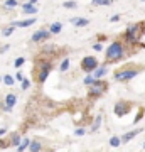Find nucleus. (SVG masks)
<instances>
[{
    "label": "nucleus",
    "mask_w": 145,
    "mask_h": 152,
    "mask_svg": "<svg viewBox=\"0 0 145 152\" xmlns=\"http://www.w3.org/2000/svg\"><path fill=\"white\" fill-rule=\"evenodd\" d=\"M120 144H122V142H120V137H115V135H113L111 139H110V145H111V147H118Z\"/></svg>",
    "instance_id": "aec40b11"
},
{
    "label": "nucleus",
    "mask_w": 145,
    "mask_h": 152,
    "mask_svg": "<svg viewBox=\"0 0 145 152\" xmlns=\"http://www.w3.org/2000/svg\"><path fill=\"white\" fill-rule=\"evenodd\" d=\"M14 29H15V27H14V26H9V27H7V29H4V31H2V34H4V36H5V37H7V36H10V34L14 32Z\"/></svg>",
    "instance_id": "412c9836"
},
{
    "label": "nucleus",
    "mask_w": 145,
    "mask_h": 152,
    "mask_svg": "<svg viewBox=\"0 0 145 152\" xmlns=\"http://www.w3.org/2000/svg\"><path fill=\"white\" fill-rule=\"evenodd\" d=\"M29 142H31L29 139H24V140H20V142H19V145H17V147H19L17 151H19V152H24V151L27 149V145H29Z\"/></svg>",
    "instance_id": "f3484780"
},
{
    "label": "nucleus",
    "mask_w": 145,
    "mask_h": 152,
    "mask_svg": "<svg viewBox=\"0 0 145 152\" xmlns=\"http://www.w3.org/2000/svg\"><path fill=\"white\" fill-rule=\"evenodd\" d=\"M144 149H145V144H144Z\"/></svg>",
    "instance_id": "c9c22d12"
},
{
    "label": "nucleus",
    "mask_w": 145,
    "mask_h": 152,
    "mask_svg": "<svg viewBox=\"0 0 145 152\" xmlns=\"http://www.w3.org/2000/svg\"><path fill=\"white\" fill-rule=\"evenodd\" d=\"M71 24L76 26V27H83V26H88L90 20L88 19H78V17H74V19H71Z\"/></svg>",
    "instance_id": "f8f14e48"
},
{
    "label": "nucleus",
    "mask_w": 145,
    "mask_h": 152,
    "mask_svg": "<svg viewBox=\"0 0 145 152\" xmlns=\"http://www.w3.org/2000/svg\"><path fill=\"white\" fill-rule=\"evenodd\" d=\"M105 90H106V85H105V83L95 81L93 83V86H91V90H90V95H91V96H98V95H101Z\"/></svg>",
    "instance_id": "423d86ee"
},
{
    "label": "nucleus",
    "mask_w": 145,
    "mask_h": 152,
    "mask_svg": "<svg viewBox=\"0 0 145 152\" xmlns=\"http://www.w3.org/2000/svg\"><path fill=\"white\" fill-rule=\"evenodd\" d=\"M29 86H31V81H29V80H22V88H24V90H27Z\"/></svg>",
    "instance_id": "c85d7f7f"
},
{
    "label": "nucleus",
    "mask_w": 145,
    "mask_h": 152,
    "mask_svg": "<svg viewBox=\"0 0 145 152\" xmlns=\"http://www.w3.org/2000/svg\"><path fill=\"white\" fill-rule=\"evenodd\" d=\"M49 37H51V32L42 29V31H37L36 34H32L31 41H32V42H41V41H47Z\"/></svg>",
    "instance_id": "39448f33"
},
{
    "label": "nucleus",
    "mask_w": 145,
    "mask_h": 152,
    "mask_svg": "<svg viewBox=\"0 0 145 152\" xmlns=\"http://www.w3.org/2000/svg\"><path fill=\"white\" fill-rule=\"evenodd\" d=\"M4 134H5V129H0V137H4Z\"/></svg>",
    "instance_id": "f704fd0d"
},
{
    "label": "nucleus",
    "mask_w": 145,
    "mask_h": 152,
    "mask_svg": "<svg viewBox=\"0 0 145 152\" xmlns=\"http://www.w3.org/2000/svg\"><path fill=\"white\" fill-rule=\"evenodd\" d=\"M59 69L63 71V73H64V71H68V69H69V59H68V58H66V59L63 61V63H61Z\"/></svg>",
    "instance_id": "6ab92c4d"
},
{
    "label": "nucleus",
    "mask_w": 145,
    "mask_h": 152,
    "mask_svg": "<svg viewBox=\"0 0 145 152\" xmlns=\"http://www.w3.org/2000/svg\"><path fill=\"white\" fill-rule=\"evenodd\" d=\"M32 24H36V19H26V20H17V22H14L12 26L14 27H29V26H32Z\"/></svg>",
    "instance_id": "9d476101"
},
{
    "label": "nucleus",
    "mask_w": 145,
    "mask_h": 152,
    "mask_svg": "<svg viewBox=\"0 0 145 152\" xmlns=\"http://www.w3.org/2000/svg\"><path fill=\"white\" fill-rule=\"evenodd\" d=\"M63 5H64L66 9H74V7H76V2H74V0H73V2L69 0V2H64Z\"/></svg>",
    "instance_id": "393cba45"
},
{
    "label": "nucleus",
    "mask_w": 145,
    "mask_h": 152,
    "mask_svg": "<svg viewBox=\"0 0 145 152\" xmlns=\"http://www.w3.org/2000/svg\"><path fill=\"white\" fill-rule=\"evenodd\" d=\"M106 73H108V68H106V66L96 68V69H95V78H98V80H100V78H103V76L106 75Z\"/></svg>",
    "instance_id": "ddd939ff"
},
{
    "label": "nucleus",
    "mask_w": 145,
    "mask_h": 152,
    "mask_svg": "<svg viewBox=\"0 0 145 152\" xmlns=\"http://www.w3.org/2000/svg\"><path fill=\"white\" fill-rule=\"evenodd\" d=\"M100 124H101V117H98V118L95 120V124H93L91 130H93V132H96V130H98V127H100Z\"/></svg>",
    "instance_id": "4be33fe9"
},
{
    "label": "nucleus",
    "mask_w": 145,
    "mask_h": 152,
    "mask_svg": "<svg viewBox=\"0 0 145 152\" xmlns=\"http://www.w3.org/2000/svg\"><path fill=\"white\" fill-rule=\"evenodd\" d=\"M24 61H26L24 58H17V59H15V63H14V64H15V68H20V66L24 64Z\"/></svg>",
    "instance_id": "a878e982"
},
{
    "label": "nucleus",
    "mask_w": 145,
    "mask_h": 152,
    "mask_svg": "<svg viewBox=\"0 0 145 152\" xmlns=\"http://www.w3.org/2000/svg\"><path fill=\"white\" fill-rule=\"evenodd\" d=\"M49 71H51V64L49 63H46V64H42V68H41V73H39V83H44L46 81V78L49 76Z\"/></svg>",
    "instance_id": "6e6552de"
},
{
    "label": "nucleus",
    "mask_w": 145,
    "mask_h": 152,
    "mask_svg": "<svg viewBox=\"0 0 145 152\" xmlns=\"http://www.w3.org/2000/svg\"><path fill=\"white\" fill-rule=\"evenodd\" d=\"M95 83V78L93 76H86L85 78V85H93Z\"/></svg>",
    "instance_id": "bb28decb"
},
{
    "label": "nucleus",
    "mask_w": 145,
    "mask_h": 152,
    "mask_svg": "<svg viewBox=\"0 0 145 152\" xmlns=\"http://www.w3.org/2000/svg\"><path fill=\"white\" fill-rule=\"evenodd\" d=\"M61 29H63V24H61V22H54L52 26H51V29H49V32L51 34H59Z\"/></svg>",
    "instance_id": "4468645a"
},
{
    "label": "nucleus",
    "mask_w": 145,
    "mask_h": 152,
    "mask_svg": "<svg viewBox=\"0 0 145 152\" xmlns=\"http://www.w3.org/2000/svg\"><path fill=\"white\" fill-rule=\"evenodd\" d=\"M93 49H95V51H101V44H100V42H96V44H95V46H93Z\"/></svg>",
    "instance_id": "c756f323"
},
{
    "label": "nucleus",
    "mask_w": 145,
    "mask_h": 152,
    "mask_svg": "<svg viewBox=\"0 0 145 152\" xmlns=\"http://www.w3.org/2000/svg\"><path fill=\"white\" fill-rule=\"evenodd\" d=\"M128 103H125V102H120V103H117V107H115V113L118 115V117H123L127 112H128Z\"/></svg>",
    "instance_id": "1a4fd4ad"
},
{
    "label": "nucleus",
    "mask_w": 145,
    "mask_h": 152,
    "mask_svg": "<svg viewBox=\"0 0 145 152\" xmlns=\"http://www.w3.org/2000/svg\"><path fill=\"white\" fill-rule=\"evenodd\" d=\"M140 132H142V129H137V130L127 132V134H125V135L122 137V139H120V142H125V144H127V142H130V140H132V139H133L135 135H138Z\"/></svg>",
    "instance_id": "9b49d317"
},
{
    "label": "nucleus",
    "mask_w": 145,
    "mask_h": 152,
    "mask_svg": "<svg viewBox=\"0 0 145 152\" xmlns=\"http://www.w3.org/2000/svg\"><path fill=\"white\" fill-rule=\"evenodd\" d=\"M19 0H5V7H17Z\"/></svg>",
    "instance_id": "b1692460"
},
{
    "label": "nucleus",
    "mask_w": 145,
    "mask_h": 152,
    "mask_svg": "<svg viewBox=\"0 0 145 152\" xmlns=\"http://www.w3.org/2000/svg\"><path fill=\"white\" fill-rule=\"evenodd\" d=\"M125 56V48L123 44L115 41L113 44H110V48L106 49V59L108 61H118Z\"/></svg>",
    "instance_id": "f257e3e1"
},
{
    "label": "nucleus",
    "mask_w": 145,
    "mask_h": 152,
    "mask_svg": "<svg viewBox=\"0 0 145 152\" xmlns=\"http://www.w3.org/2000/svg\"><path fill=\"white\" fill-rule=\"evenodd\" d=\"M110 20H111V22H117V20H120V15H111V17H110Z\"/></svg>",
    "instance_id": "7c9ffc66"
},
{
    "label": "nucleus",
    "mask_w": 145,
    "mask_h": 152,
    "mask_svg": "<svg viewBox=\"0 0 145 152\" xmlns=\"http://www.w3.org/2000/svg\"><path fill=\"white\" fill-rule=\"evenodd\" d=\"M19 142H20V137H19V135L12 137V144H14V145H19Z\"/></svg>",
    "instance_id": "cd10ccee"
},
{
    "label": "nucleus",
    "mask_w": 145,
    "mask_h": 152,
    "mask_svg": "<svg viewBox=\"0 0 145 152\" xmlns=\"http://www.w3.org/2000/svg\"><path fill=\"white\" fill-rule=\"evenodd\" d=\"M29 4H31V5H36V4H37V0H29Z\"/></svg>",
    "instance_id": "72a5a7b5"
},
{
    "label": "nucleus",
    "mask_w": 145,
    "mask_h": 152,
    "mask_svg": "<svg viewBox=\"0 0 145 152\" xmlns=\"http://www.w3.org/2000/svg\"><path fill=\"white\" fill-rule=\"evenodd\" d=\"M142 34H144V27H142L140 24H133V26H130V27L127 29L125 37H127V41H128V42L135 44V42H140Z\"/></svg>",
    "instance_id": "f03ea898"
},
{
    "label": "nucleus",
    "mask_w": 145,
    "mask_h": 152,
    "mask_svg": "<svg viewBox=\"0 0 145 152\" xmlns=\"http://www.w3.org/2000/svg\"><path fill=\"white\" fill-rule=\"evenodd\" d=\"M113 0H93V5H111Z\"/></svg>",
    "instance_id": "a211bd4d"
},
{
    "label": "nucleus",
    "mask_w": 145,
    "mask_h": 152,
    "mask_svg": "<svg viewBox=\"0 0 145 152\" xmlns=\"http://www.w3.org/2000/svg\"><path fill=\"white\" fill-rule=\"evenodd\" d=\"M27 147H29V151H31V152H39V151H41V144H39L37 140L29 142V145H27Z\"/></svg>",
    "instance_id": "2eb2a0df"
},
{
    "label": "nucleus",
    "mask_w": 145,
    "mask_h": 152,
    "mask_svg": "<svg viewBox=\"0 0 145 152\" xmlns=\"http://www.w3.org/2000/svg\"><path fill=\"white\" fill-rule=\"evenodd\" d=\"M24 12H26V14H37V7L31 5V4H26V5H24Z\"/></svg>",
    "instance_id": "dca6fc26"
},
{
    "label": "nucleus",
    "mask_w": 145,
    "mask_h": 152,
    "mask_svg": "<svg viewBox=\"0 0 145 152\" xmlns=\"http://www.w3.org/2000/svg\"><path fill=\"white\" fill-rule=\"evenodd\" d=\"M74 134H76V135H85V130H83V129H78Z\"/></svg>",
    "instance_id": "473e14b6"
},
{
    "label": "nucleus",
    "mask_w": 145,
    "mask_h": 152,
    "mask_svg": "<svg viewBox=\"0 0 145 152\" xmlns=\"http://www.w3.org/2000/svg\"><path fill=\"white\" fill-rule=\"evenodd\" d=\"M81 68L86 71V73H91L98 68V61L96 58H93V56H86L85 59L81 61Z\"/></svg>",
    "instance_id": "7ed1b4c3"
},
{
    "label": "nucleus",
    "mask_w": 145,
    "mask_h": 152,
    "mask_svg": "<svg viewBox=\"0 0 145 152\" xmlns=\"http://www.w3.org/2000/svg\"><path fill=\"white\" fill-rule=\"evenodd\" d=\"M15 80H17V81H22V80H24V76H22V73H17Z\"/></svg>",
    "instance_id": "2f4dec72"
},
{
    "label": "nucleus",
    "mask_w": 145,
    "mask_h": 152,
    "mask_svg": "<svg viewBox=\"0 0 145 152\" xmlns=\"http://www.w3.org/2000/svg\"><path fill=\"white\" fill-rule=\"evenodd\" d=\"M15 102H17V96L14 95V93H9V95L5 96V112H10V110L14 108Z\"/></svg>",
    "instance_id": "0eeeda50"
},
{
    "label": "nucleus",
    "mask_w": 145,
    "mask_h": 152,
    "mask_svg": "<svg viewBox=\"0 0 145 152\" xmlns=\"http://www.w3.org/2000/svg\"><path fill=\"white\" fill-rule=\"evenodd\" d=\"M137 75H138L137 69H123V71H118V73L115 75V80H117V81H128V80L135 78Z\"/></svg>",
    "instance_id": "20e7f679"
},
{
    "label": "nucleus",
    "mask_w": 145,
    "mask_h": 152,
    "mask_svg": "<svg viewBox=\"0 0 145 152\" xmlns=\"http://www.w3.org/2000/svg\"><path fill=\"white\" fill-rule=\"evenodd\" d=\"M4 81H5V85L12 86V85H14V78H12V76H9V75H5V76H4Z\"/></svg>",
    "instance_id": "5701e85b"
}]
</instances>
